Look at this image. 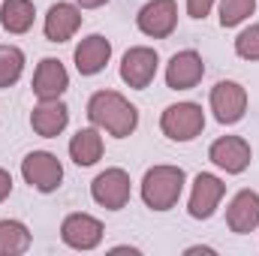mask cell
<instances>
[{
    "mask_svg": "<svg viewBox=\"0 0 259 256\" xmlns=\"http://www.w3.org/2000/svg\"><path fill=\"white\" fill-rule=\"evenodd\" d=\"M226 226L238 235H247L259 226V193L241 190L226 208Z\"/></svg>",
    "mask_w": 259,
    "mask_h": 256,
    "instance_id": "15",
    "label": "cell"
},
{
    "mask_svg": "<svg viewBox=\"0 0 259 256\" xmlns=\"http://www.w3.org/2000/svg\"><path fill=\"white\" fill-rule=\"evenodd\" d=\"M88 118L97 130H106L115 139H127L139 127V109L118 91H97L88 100Z\"/></svg>",
    "mask_w": 259,
    "mask_h": 256,
    "instance_id": "1",
    "label": "cell"
},
{
    "mask_svg": "<svg viewBox=\"0 0 259 256\" xmlns=\"http://www.w3.org/2000/svg\"><path fill=\"white\" fill-rule=\"evenodd\" d=\"M81 27V12L72 3H55L46 15V39L49 42H66L75 36V30Z\"/></svg>",
    "mask_w": 259,
    "mask_h": 256,
    "instance_id": "17",
    "label": "cell"
},
{
    "mask_svg": "<svg viewBox=\"0 0 259 256\" xmlns=\"http://www.w3.org/2000/svg\"><path fill=\"white\" fill-rule=\"evenodd\" d=\"M256 9V0H223L220 3V27H238L244 18H250Z\"/></svg>",
    "mask_w": 259,
    "mask_h": 256,
    "instance_id": "22",
    "label": "cell"
},
{
    "mask_svg": "<svg viewBox=\"0 0 259 256\" xmlns=\"http://www.w3.org/2000/svg\"><path fill=\"white\" fill-rule=\"evenodd\" d=\"M69 124V109L61 100H39V106L30 112V127L42 139H55L61 136Z\"/></svg>",
    "mask_w": 259,
    "mask_h": 256,
    "instance_id": "16",
    "label": "cell"
},
{
    "mask_svg": "<svg viewBox=\"0 0 259 256\" xmlns=\"http://www.w3.org/2000/svg\"><path fill=\"white\" fill-rule=\"evenodd\" d=\"M91 196L109 211H121L130 202V175L124 169H106L91 181Z\"/></svg>",
    "mask_w": 259,
    "mask_h": 256,
    "instance_id": "6",
    "label": "cell"
},
{
    "mask_svg": "<svg viewBox=\"0 0 259 256\" xmlns=\"http://www.w3.org/2000/svg\"><path fill=\"white\" fill-rule=\"evenodd\" d=\"M9 193H12V175L6 169H0V202H6Z\"/></svg>",
    "mask_w": 259,
    "mask_h": 256,
    "instance_id": "25",
    "label": "cell"
},
{
    "mask_svg": "<svg viewBox=\"0 0 259 256\" xmlns=\"http://www.w3.org/2000/svg\"><path fill=\"white\" fill-rule=\"evenodd\" d=\"M33 94L36 100H61L66 88H69V75H66V66L58 58H42L36 72H33Z\"/></svg>",
    "mask_w": 259,
    "mask_h": 256,
    "instance_id": "12",
    "label": "cell"
},
{
    "mask_svg": "<svg viewBox=\"0 0 259 256\" xmlns=\"http://www.w3.org/2000/svg\"><path fill=\"white\" fill-rule=\"evenodd\" d=\"M157 64H160V58H157L154 49L136 46V49H130L127 55H124V61H121V78L127 81L130 88L145 91L154 81V75H157Z\"/></svg>",
    "mask_w": 259,
    "mask_h": 256,
    "instance_id": "10",
    "label": "cell"
},
{
    "mask_svg": "<svg viewBox=\"0 0 259 256\" xmlns=\"http://www.w3.org/2000/svg\"><path fill=\"white\" fill-rule=\"evenodd\" d=\"M184 169L181 166H154L142 178V199L151 211H169L178 205L184 190Z\"/></svg>",
    "mask_w": 259,
    "mask_h": 256,
    "instance_id": "2",
    "label": "cell"
},
{
    "mask_svg": "<svg viewBox=\"0 0 259 256\" xmlns=\"http://www.w3.org/2000/svg\"><path fill=\"white\" fill-rule=\"evenodd\" d=\"M187 253H214L211 247H187Z\"/></svg>",
    "mask_w": 259,
    "mask_h": 256,
    "instance_id": "27",
    "label": "cell"
},
{
    "mask_svg": "<svg viewBox=\"0 0 259 256\" xmlns=\"http://www.w3.org/2000/svg\"><path fill=\"white\" fill-rule=\"evenodd\" d=\"M202 75H205V64H202V58L193 49L178 52L166 66V84L172 91H190V88H196L202 81Z\"/></svg>",
    "mask_w": 259,
    "mask_h": 256,
    "instance_id": "13",
    "label": "cell"
},
{
    "mask_svg": "<svg viewBox=\"0 0 259 256\" xmlns=\"http://www.w3.org/2000/svg\"><path fill=\"white\" fill-rule=\"evenodd\" d=\"M136 24L145 36L166 39V36H172V30L178 24V3L175 0H151L139 9Z\"/></svg>",
    "mask_w": 259,
    "mask_h": 256,
    "instance_id": "5",
    "label": "cell"
},
{
    "mask_svg": "<svg viewBox=\"0 0 259 256\" xmlns=\"http://www.w3.org/2000/svg\"><path fill=\"white\" fill-rule=\"evenodd\" d=\"M69 157L75 166H94L100 157H103V136L97 127L78 130L72 139H69Z\"/></svg>",
    "mask_w": 259,
    "mask_h": 256,
    "instance_id": "18",
    "label": "cell"
},
{
    "mask_svg": "<svg viewBox=\"0 0 259 256\" xmlns=\"http://www.w3.org/2000/svg\"><path fill=\"white\" fill-rule=\"evenodd\" d=\"M21 175L24 181L39 193H55L64 181V166L55 154L49 151H30L24 160H21Z\"/></svg>",
    "mask_w": 259,
    "mask_h": 256,
    "instance_id": "4",
    "label": "cell"
},
{
    "mask_svg": "<svg viewBox=\"0 0 259 256\" xmlns=\"http://www.w3.org/2000/svg\"><path fill=\"white\" fill-rule=\"evenodd\" d=\"M72 58H75V69L81 75H97V72L106 69L109 58H112V42L106 36H100V33H91L75 46Z\"/></svg>",
    "mask_w": 259,
    "mask_h": 256,
    "instance_id": "14",
    "label": "cell"
},
{
    "mask_svg": "<svg viewBox=\"0 0 259 256\" xmlns=\"http://www.w3.org/2000/svg\"><path fill=\"white\" fill-rule=\"evenodd\" d=\"M223 193H226V184H223L217 175H211V172H199L196 181H193L190 205H187L190 217H193V220H208V217L217 211Z\"/></svg>",
    "mask_w": 259,
    "mask_h": 256,
    "instance_id": "11",
    "label": "cell"
},
{
    "mask_svg": "<svg viewBox=\"0 0 259 256\" xmlns=\"http://www.w3.org/2000/svg\"><path fill=\"white\" fill-rule=\"evenodd\" d=\"M61 238L72 250H94L103 241V223L91 214H69L61 223Z\"/></svg>",
    "mask_w": 259,
    "mask_h": 256,
    "instance_id": "9",
    "label": "cell"
},
{
    "mask_svg": "<svg viewBox=\"0 0 259 256\" xmlns=\"http://www.w3.org/2000/svg\"><path fill=\"white\" fill-rule=\"evenodd\" d=\"M30 247V232L21 220H0V256H21Z\"/></svg>",
    "mask_w": 259,
    "mask_h": 256,
    "instance_id": "20",
    "label": "cell"
},
{
    "mask_svg": "<svg viewBox=\"0 0 259 256\" xmlns=\"http://www.w3.org/2000/svg\"><path fill=\"white\" fill-rule=\"evenodd\" d=\"M160 130L172 142H193L205 130V112L196 103H175L160 115Z\"/></svg>",
    "mask_w": 259,
    "mask_h": 256,
    "instance_id": "3",
    "label": "cell"
},
{
    "mask_svg": "<svg viewBox=\"0 0 259 256\" xmlns=\"http://www.w3.org/2000/svg\"><path fill=\"white\" fill-rule=\"evenodd\" d=\"M211 6H214V0H187V15L190 18H205L211 12Z\"/></svg>",
    "mask_w": 259,
    "mask_h": 256,
    "instance_id": "24",
    "label": "cell"
},
{
    "mask_svg": "<svg viewBox=\"0 0 259 256\" xmlns=\"http://www.w3.org/2000/svg\"><path fill=\"white\" fill-rule=\"evenodd\" d=\"M24 52L18 46H0V88H12L21 78Z\"/></svg>",
    "mask_w": 259,
    "mask_h": 256,
    "instance_id": "21",
    "label": "cell"
},
{
    "mask_svg": "<svg viewBox=\"0 0 259 256\" xmlns=\"http://www.w3.org/2000/svg\"><path fill=\"white\" fill-rule=\"evenodd\" d=\"M33 3L30 0H3L0 6V24L9 30V33H27L33 27Z\"/></svg>",
    "mask_w": 259,
    "mask_h": 256,
    "instance_id": "19",
    "label": "cell"
},
{
    "mask_svg": "<svg viewBox=\"0 0 259 256\" xmlns=\"http://www.w3.org/2000/svg\"><path fill=\"white\" fill-rule=\"evenodd\" d=\"M211 112L220 124H238L247 112V91L238 81H217L211 91Z\"/></svg>",
    "mask_w": 259,
    "mask_h": 256,
    "instance_id": "8",
    "label": "cell"
},
{
    "mask_svg": "<svg viewBox=\"0 0 259 256\" xmlns=\"http://www.w3.org/2000/svg\"><path fill=\"white\" fill-rule=\"evenodd\" d=\"M250 145H247V139H241V136H220L211 148H208V160L217 166V169H223L226 175H241L247 166H250Z\"/></svg>",
    "mask_w": 259,
    "mask_h": 256,
    "instance_id": "7",
    "label": "cell"
},
{
    "mask_svg": "<svg viewBox=\"0 0 259 256\" xmlns=\"http://www.w3.org/2000/svg\"><path fill=\"white\" fill-rule=\"evenodd\" d=\"M235 55L244 58V61H259V21L238 33V39H235Z\"/></svg>",
    "mask_w": 259,
    "mask_h": 256,
    "instance_id": "23",
    "label": "cell"
},
{
    "mask_svg": "<svg viewBox=\"0 0 259 256\" xmlns=\"http://www.w3.org/2000/svg\"><path fill=\"white\" fill-rule=\"evenodd\" d=\"M103 3H109V0H78V6H84V9H97Z\"/></svg>",
    "mask_w": 259,
    "mask_h": 256,
    "instance_id": "26",
    "label": "cell"
}]
</instances>
